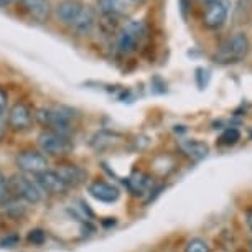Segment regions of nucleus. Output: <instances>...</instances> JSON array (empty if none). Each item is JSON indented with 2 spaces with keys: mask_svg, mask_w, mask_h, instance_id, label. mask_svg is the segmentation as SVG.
Instances as JSON below:
<instances>
[{
  "mask_svg": "<svg viewBox=\"0 0 252 252\" xmlns=\"http://www.w3.org/2000/svg\"><path fill=\"white\" fill-rule=\"evenodd\" d=\"M180 3V12H182V17L183 18H188V13L191 10V5H193V0H178Z\"/></svg>",
  "mask_w": 252,
  "mask_h": 252,
  "instance_id": "21",
  "label": "nucleus"
},
{
  "mask_svg": "<svg viewBox=\"0 0 252 252\" xmlns=\"http://www.w3.org/2000/svg\"><path fill=\"white\" fill-rule=\"evenodd\" d=\"M208 79H209V71L204 69V68H198L196 69V83L199 89H204L208 84Z\"/></svg>",
  "mask_w": 252,
  "mask_h": 252,
  "instance_id": "19",
  "label": "nucleus"
},
{
  "mask_svg": "<svg viewBox=\"0 0 252 252\" xmlns=\"http://www.w3.org/2000/svg\"><path fill=\"white\" fill-rule=\"evenodd\" d=\"M38 145L43 154L51 157H64L71 154L73 150V140L69 139V135L60 134V132L53 130H45L38 135Z\"/></svg>",
  "mask_w": 252,
  "mask_h": 252,
  "instance_id": "5",
  "label": "nucleus"
},
{
  "mask_svg": "<svg viewBox=\"0 0 252 252\" xmlns=\"http://www.w3.org/2000/svg\"><path fill=\"white\" fill-rule=\"evenodd\" d=\"M132 2H134V5H140V3H144L145 0H132Z\"/></svg>",
  "mask_w": 252,
  "mask_h": 252,
  "instance_id": "26",
  "label": "nucleus"
},
{
  "mask_svg": "<svg viewBox=\"0 0 252 252\" xmlns=\"http://www.w3.org/2000/svg\"><path fill=\"white\" fill-rule=\"evenodd\" d=\"M251 41L246 33H236L222 43L213 56L218 64H236L241 63L249 53Z\"/></svg>",
  "mask_w": 252,
  "mask_h": 252,
  "instance_id": "3",
  "label": "nucleus"
},
{
  "mask_svg": "<svg viewBox=\"0 0 252 252\" xmlns=\"http://www.w3.org/2000/svg\"><path fill=\"white\" fill-rule=\"evenodd\" d=\"M60 20L74 32L86 35L96 25V12L79 0H63L56 7Z\"/></svg>",
  "mask_w": 252,
  "mask_h": 252,
  "instance_id": "1",
  "label": "nucleus"
},
{
  "mask_svg": "<svg viewBox=\"0 0 252 252\" xmlns=\"http://www.w3.org/2000/svg\"><path fill=\"white\" fill-rule=\"evenodd\" d=\"M88 191L93 198H96L97 201H102V203H116L119 196H121V191H119V188L116 185L102 182V180L93 182L89 185Z\"/></svg>",
  "mask_w": 252,
  "mask_h": 252,
  "instance_id": "11",
  "label": "nucleus"
},
{
  "mask_svg": "<svg viewBox=\"0 0 252 252\" xmlns=\"http://www.w3.org/2000/svg\"><path fill=\"white\" fill-rule=\"evenodd\" d=\"M12 2L13 0H0V7H7V5H10Z\"/></svg>",
  "mask_w": 252,
  "mask_h": 252,
  "instance_id": "25",
  "label": "nucleus"
},
{
  "mask_svg": "<svg viewBox=\"0 0 252 252\" xmlns=\"http://www.w3.org/2000/svg\"><path fill=\"white\" fill-rule=\"evenodd\" d=\"M15 163L20 172L30 173V175H38V173L45 172V170H48V165H50L46 155H43L41 152H36V150L20 152L15 158Z\"/></svg>",
  "mask_w": 252,
  "mask_h": 252,
  "instance_id": "7",
  "label": "nucleus"
},
{
  "mask_svg": "<svg viewBox=\"0 0 252 252\" xmlns=\"http://www.w3.org/2000/svg\"><path fill=\"white\" fill-rule=\"evenodd\" d=\"M45 241H46L45 231H41V229H32L30 232H28V242H32V244L41 246Z\"/></svg>",
  "mask_w": 252,
  "mask_h": 252,
  "instance_id": "18",
  "label": "nucleus"
},
{
  "mask_svg": "<svg viewBox=\"0 0 252 252\" xmlns=\"http://www.w3.org/2000/svg\"><path fill=\"white\" fill-rule=\"evenodd\" d=\"M33 122V114L23 102H17L15 106L8 111V127L15 132L28 130Z\"/></svg>",
  "mask_w": 252,
  "mask_h": 252,
  "instance_id": "10",
  "label": "nucleus"
},
{
  "mask_svg": "<svg viewBox=\"0 0 252 252\" xmlns=\"http://www.w3.org/2000/svg\"><path fill=\"white\" fill-rule=\"evenodd\" d=\"M3 135H5V127H3V124L0 122V140L3 139Z\"/></svg>",
  "mask_w": 252,
  "mask_h": 252,
  "instance_id": "24",
  "label": "nucleus"
},
{
  "mask_svg": "<svg viewBox=\"0 0 252 252\" xmlns=\"http://www.w3.org/2000/svg\"><path fill=\"white\" fill-rule=\"evenodd\" d=\"M246 222H247V226H249V229L252 231V208H249L246 211Z\"/></svg>",
  "mask_w": 252,
  "mask_h": 252,
  "instance_id": "23",
  "label": "nucleus"
},
{
  "mask_svg": "<svg viewBox=\"0 0 252 252\" xmlns=\"http://www.w3.org/2000/svg\"><path fill=\"white\" fill-rule=\"evenodd\" d=\"M35 119L41 126L48 127V130L60 132L68 135L76 119V112L66 106H53V107H41L35 114Z\"/></svg>",
  "mask_w": 252,
  "mask_h": 252,
  "instance_id": "2",
  "label": "nucleus"
},
{
  "mask_svg": "<svg viewBox=\"0 0 252 252\" xmlns=\"http://www.w3.org/2000/svg\"><path fill=\"white\" fill-rule=\"evenodd\" d=\"M249 246H251V251H252V239H251V242H249Z\"/></svg>",
  "mask_w": 252,
  "mask_h": 252,
  "instance_id": "28",
  "label": "nucleus"
},
{
  "mask_svg": "<svg viewBox=\"0 0 252 252\" xmlns=\"http://www.w3.org/2000/svg\"><path fill=\"white\" fill-rule=\"evenodd\" d=\"M35 182L41 188L43 193L53 194V196H63L68 193V185H66L55 170H45V172L35 175Z\"/></svg>",
  "mask_w": 252,
  "mask_h": 252,
  "instance_id": "9",
  "label": "nucleus"
},
{
  "mask_svg": "<svg viewBox=\"0 0 252 252\" xmlns=\"http://www.w3.org/2000/svg\"><path fill=\"white\" fill-rule=\"evenodd\" d=\"M56 173L60 175L61 180L68 185V188L71 187H78L84 182V178H86V172H84L81 166L78 165H60L58 170H55Z\"/></svg>",
  "mask_w": 252,
  "mask_h": 252,
  "instance_id": "13",
  "label": "nucleus"
},
{
  "mask_svg": "<svg viewBox=\"0 0 252 252\" xmlns=\"http://www.w3.org/2000/svg\"><path fill=\"white\" fill-rule=\"evenodd\" d=\"M147 35V27L142 20H130L117 33V50L122 55H130L139 48L140 41Z\"/></svg>",
  "mask_w": 252,
  "mask_h": 252,
  "instance_id": "4",
  "label": "nucleus"
},
{
  "mask_svg": "<svg viewBox=\"0 0 252 252\" xmlns=\"http://www.w3.org/2000/svg\"><path fill=\"white\" fill-rule=\"evenodd\" d=\"M229 5L226 0H215L211 3H206L203 13V25L209 30H220L227 20Z\"/></svg>",
  "mask_w": 252,
  "mask_h": 252,
  "instance_id": "8",
  "label": "nucleus"
},
{
  "mask_svg": "<svg viewBox=\"0 0 252 252\" xmlns=\"http://www.w3.org/2000/svg\"><path fill=\"white\" fill-rule=\"evenodd\" d=\"M5 109H7V94L0 88V116L5 112Z\"/></svg>",
  "mask_w": 252,
  "mask_h": 252,
  "instance_id": "22",
  "label": "nucleus"
},
{
  "mask_svg": "<svg viewBox=\"0 0 252 252\" xmlns=\"http://www.w3.org/2000/svg\"><path fill=\"white\" fill-rule=\"evenodd\" d=\"M8 189H10L17 198H20L30 204H36L43 199V191L38 187V183L35 180L28 178L27 175H22V173L13 175V177L8 180Z\"/></svg>",
  "mask_w": 252,
  "mask_h": 252,
  "instance_id": "6",
  "label": "nucleus"
},
{
  "mask_svg": "<svg viewBox=\"0 0 252 252\" xmlns=\"http://www.w3.org/2000/svg\"><path fill=\"white\" fill-rule=\"evenodd\" d=\"M20 5L28 15L38 22H46L50 18L51 5L48 0H20Z\"/></svg>",
  "mask_w": 252,
  "mask_h": 252,
  "instance_id": "12",
  "label": "nucleus"
},
{
  "mask_svg": "<svg viewBox=\"0 0 252 252\" xmlns=\"http://www.w3.org/2000/svg\"><path fill=\"white\" fill-rule=\"evenodd\" d=\"M8 191H10V189H8V180L5 178V175L0 172V201L5 199Z\"/></svg>",
  "mask_w": 252,
  "mask_h": 252,
  "instance_id": "20",
  "label": "nucleus"
},
{
  "mask_svg": "<svg viewBox=\"0 0 252 252\" xmlns=\"http://www.w3.org/2000/svg\"><path fill=\"white\" fill-rule=\"evenodd\" d=\"M185 252H211V247L201 237H193L185 246Z\"/></svg>",
  "mask_w": 252,
  "mask_h": 252,
  "instance_id": "17",
  "label": "nucleus"
},
{
  "mask_svg": "<svg viewBox=\"0 0 252 252\" xmlns=\"http://www.w3.org/2000/svg\"><path fill=\"white\" fill-rule=\"evenodd\" d=\"M239 140H241V132H239V129H236V127H229V129H226L220 135V140H218V144L229 147V145L237 144Z\"/></svg>",
  "mask_w": 252,
  "mask_h": 252,
  "instance_id": "16",
  "label": "nucleus"
},
{
  "mask_svg": "<svg viewBox=\"0 0 252 252\" xmlns=\"http://www.w3.org/2000/svg\"><path fill=\"white\" fill-rule=\"evenodd\" d=\"M180 150L193 160H203V158H206L209 154V147L204 144V142L196 140V139L182 140L180 142Z\"/></svg>",
  "mask_w": 252,
  "mask_h": 252,
  "instance_id": "14",
  "label": "nucleus"
},
{
  "mask_svg": "<svg viewBox=\"0 0 252 252\" xmlns=\"http://www.w3.org/2000/svg\"><path fill=\"white\" fill-rule=\"evenodd\" d=\"M149 185H150V180L144 173H135L134 177H130L127 180V187H129L132 194H142L149 188Z\"/></svg>",
  "mask_w": 252,
  "mask_h": 252,
  "instance_id": "15",
  "label": "nucleus"
},
{
  "mask_svg": "<svg viewBox=\"0 0 252 252\" xmlns=\"http://www.w3.org/2000/svg\"><path fill=\"white\" fill-rule=\"evenodd\" d=\"M204 3H211V2H215V0H203Z\"/></svg>",
  "mask_w": 252,
  "mask_h": 252,
  "instance_id": "27",
  "label": "nucleus"
}]
</instances>
